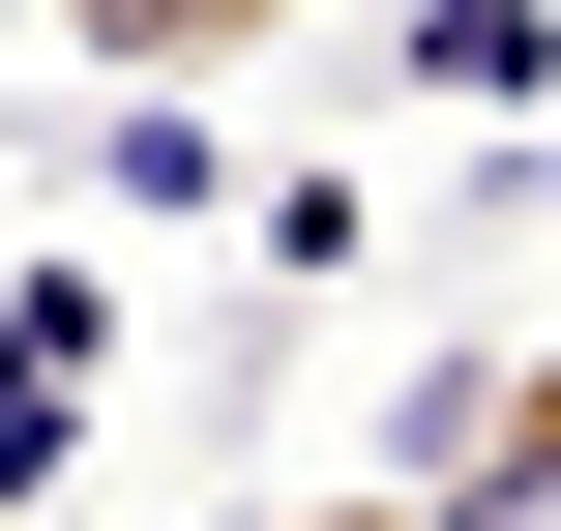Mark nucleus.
<instances>
[{
	"mask_svg": "<svg viewBox=\"0 0 561 531\" xmlns=\"http://www.w3.org/2000/svg\"><path fill=\"white\" fill-rule=\"evenodd\" d=\"M414 503L444 531H561V325H503V355L414 384Z\"/></svg>",
	"mask_w": 561,
	"mask_h": 531,
	"instance_id": "1",
	"label": "nucleus"
},
{
	"mask_svg": "<svg viewBox=\"0 0 561 531\" xmlns=\"http://www.w3.org/2000/svg\"><path fill=\"white\" fill-rule=\"evenodd\" d=\"M59 59H118V89H207V59H266V30H325V0H30Z\"/></svg>",
	"mask_w": 561,
	"mask_h": 531,
	"instance_id": "2",
	"label": "nucleus"
},
{
	"mask_svg": "<svg viewBox=\"0 0 561 531\" xmlns=\"http://www.w3.org/2000/svg\"><path fill=\"white\" fill-rule=\"evenodd\" d=\"M414 89H473V118L561 89V0H414Z\"/></svg>",
	"mask_w": 561,
	"mask_h": 531,
	"instance_id": "3",
	"label": "nucleus"
},
{
	"mask_svg": "<svg viewBox=\"0 0 561 531\" xmlns=\"http://www.w3.org/2000/svg\"><path fill=\"white\" fill-rule=\"evenodd\" d=\"M266 531H444V503H414V473H385V503H266Z\"/></svg>",
	"mask_w": 561,
	"mask_h": 531,
	"instance_id": "4",
	"label": "nucleus"
},
{
	"mask_svg": "<svg viewBox=\"0 0 561 531\" xmlns=\"http://www.w3.org/2000/svg\"><path fill=\"white\" fill-rule=\"evenodd\" d=\"M0 531H30V473H0Z\"/></svg>",
	"mask_w": 561,
	"mask_h": 531,
	"instance_id": "5",
	"label": "nucleus"
}]
</instances>
